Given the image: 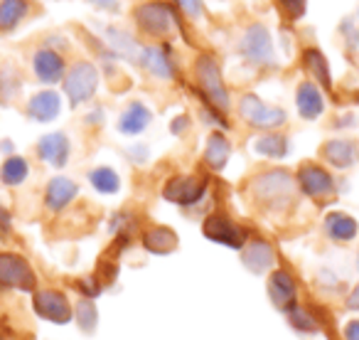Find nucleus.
<instances>
[{
    "label": "nucleus",
    "mask_w": 359,
    "mask_h": 340,
    "mask_svg": "<svg viewBox=\"0 0 359 340\" xmlns=\"http://www.w3.org/2000/svg\"><path fill=\"white\" fill-rule=\"evenodd\" d=\"M241 261L251 274H266L269 269H273L276 251L266 240H251L241 251Z\"/></svg>",
    "instance_id": "nucleus-14"
},
{
    "label": "nucleus",
    "mask_w": 359,
    "mask_h": 340,
    "mask_svg": "<svg viewBox=\"0 0 359 340\" xmlns=\"http://www.w3.org/2000/svg\"><path fill=\"white\" fill-rule=\"evenodd\" d=\"M342 335H344V340H359V318L349 320V323L344 325Z\"/></svg>",
    "instance_id": "nucleus-36"
},
{
    "label": "nucleus",
    "mask_w": 359,
    "mask_h": 340,
    "mask_svg": "<svg viewBox=\"0 0 359 340\" xmlns=\"http://www.w3.org/2000/svg\"><path fill=\"white\" fill-rule=\"evenodd\" d=\"M320 155L325 158V163H330L332 168L347 170L359 160V145L352 138H330L327 143L320 148Z\"/></svg>",
    "instance_id": "nucleus-13"
},
{
    "label": "nucleus",
    "mask_w": 359,
    "mask_h": 340,
    "mask_svg": "<svg viewBox=\"0 0 359 340\" xmlns=\"http://www.w3.org/2000/svg\"><path fill=\"white\" fill-rule=\"evenodd\" d=\"M202 232L210 242H217V244H224L229 249H244L249 244V232L241 225H236L234 220H229L226 215H210L202 225Z\"/></svg>",
    "instance_id": "nucleus-6"
},
{
    "label": "nucleus",
    "mask_w": 359,
    "mask_h": 340,
    "mask_svg": "<svg viewBox=\"0 0 359 340\" xmlns=\"http://www.w3.org/2000/svg\"><path fill=\"white\" fill-rule=\"evenodd\" d=\"M195 77H197V84H200L202 94H205V99L210 101L215 109L229 111V91H226V86H224V79H222L219 65L215 62V57H210V55L197 57Z\"/></svg>",
    "instance_id": "nucleus-2"
},
{
    "label": "nucleus",
    "mask_w": 359,
    "mask_h": 340,
    "mask_svg": "<svg viewBox=\"0 0 359 340\" xmlns=\"http://www.w3.org/2000/svg\"><path fill=\"white\" fill-rule=\"evenodd\" d=\"M269 299L278 310L288 313L298 306V286L285 269H276L269 276Z\"/></svg>",
    "instance_id": "nucleus-12"
},
{
    "label": "nucleus",
    "mask_w": 359,
    "mask_h": 340,
    "mask_svg": "<svg viewBox=\"0 0 359 340\" xmlns=\"http://www.w3.org/2000/svg\"><path fill=\"white\" fill-rule=\"evenodd\" d=\"M285 315H288V325L293 330H298V333L310 335V333H318V330H320L318 318H315L308 308H300V306H295V308L288 310Z\"/></svg>",
    "instance_id": "nucleus-30"
},
{
    "label": "nucleus",
    "mask_w": 359,
    "mask_h": 340,
    "mask_svg": "<svg viewBox=\"0 0 359 340\" xmlns=\"http://www.w3.org/2000/svg\"><path fill=\"white\" fill-rule=\"evenodd\" d=\"M32 308L40 318L50 320V323H69L74 318V310H72V303L67 301V296L62 291H55V289H42V291H35L32 296Z\"/></svg>",
    "instance_id": "nucleus-9"
},
{
    "label": "nucleus",
    "mask_w": 359,
    "mask_h": 340,
    "mask_svg": "<svg viewBox=\"0 0 359 340\" xmlns=\"http://www.w3.org/2000/svg\"><path fill=\"white\" fill-rule=\"evenodd\" d=\"M278 3L290 20H300L305 15V8H308V0H278Z\"/></svg>",
    "instance_id": "nucleus-33"
},
{
    "label": "nucleus",
    "mask_w": 359,
    "mask_h": 340,
    "mask_svg": "<svg viewBox=\"0 0 359 340\" xmlns=\"http://www.w3.org/2000/svg\"><path fill=\"white\" fill-rule=\"evenodd\" d=\"M27 11H30L27 0H0V30H13L27 15Z\"/></svg>",
    "instance_id": "nucleus-27"
},
{
    "label": "nucleus",
    "mask_w": 359,
    "mask_h": 340,
    "mask_svg": "<svg viewBox=\"0 0 359 340\" xmlns=\"http://www.w3.org/2000/svg\"><path fill=\"white\" fill-rule=\"evenodd\" d=\"M205 192H207V181L202 176H175L163 188L165 200L182 207L200 202L205 197Z\"/></svg>",
    "instance_id": "nucleus-10"
},
{
    "label": "nucleus",
    "mask_w": 359,
    "mask_h": 340,
    "mask_svg": "<svg viewBox=\"0 0 359 340\" xmlns=\"http://www.w3.org/2000/svg\"><path fill=\"white\" fill-rule=\"evenodd\" d=\"M0 340H3V335H0Z\"/></svg>",
    "instance_id": "nucleus-42"
},
{
    "label": "nucleus",
    "mask_w": 359,
    "mask_h": 340,
    "mask_svg": "<svg viewBox=\"0 0 359 340\" xmlns=\"http://www.w3.org/2000/svg\"><path fill=\"white\" fill-rule=\"evenodd\" d=\"M89 183L99 192H104V195H114V192H118V188H121L118 173L111 168H94L89 173Z\"/></svg>",
    "instance_id": "nucleus-29"
},
{
    "label": "nucleus",
    "mask_w": 359,
    "mask_h": 340,
    "mask_svg": "<svg viewBox=\"0 0 359 340\" xmlns=\"http://www.w3.org/2000/svg\"><path fill=\"white\" fill-rule=\"evenodd\" d=\"M239 116L254 129H264V131H273L280 129V126L288 121V114H285L280 106H269L259 99L256 94H244L239 101Z\"/></svg>",
    "instance_id": "nucleus-4"
},
{
    "label": "nucleus",
    "mask_w": 359,
    "mask_h": 340,
    "mask_svg": "<svg viewBox=\"0 0 359 340\" xmlns=\"http://www.w3.org/2000/svg\"><path fill=\"white\" fill-rule=\"evenodd\" d=\"M298 188L313 200H330L334 195V178L330 176V170H325L318 163H303L298 168Z\"/></svg>",
    "instance_id": "nucleus-8"
},
{
    "label": "nucleus",
    "mask_w": 359,
    "mask_h": 340,
    "mask_svg": "<svg viewBox=\"0 0 359 340\" xmlns=\"http://www.w3.org/2000/svg\"><path fill=\"white\" fill-rule=\"evenodd\" d=\"M74 320L84 333H94L96 320H99V310H96V303L91 299H81L76 301L74 308Z\"/></svg>",
    "instance_id": "nucleus-31"
},
{
    "label": "nucleus",
    "mask_w": 359,
    "mask_h": 340,
    "mask_svg": "<svg viewBox=\"0 0 359 340\" xmlns=\"http://www.w3.org/2000/svg\"><path fill=\"white\" fill-rule=\"evenodd\" d=\"M143 247L150 254H170V251L177 249V235L170 227H150L143 235Z\"/></svg>",
    "instance_id": "nucleus-23"
},
{
    "label": "nucleus",
    "mask_w": 359,
    "mask_h": 340,
    "mask_svg": "<svg viewBox=\"0 0 359 340\" xmlns=\"http://www.w3.org/2000/svg\"><path fill=\"white\" fill-rule=\"evenodd\" d=\"M0 286L18 291H35L37 276L30 261L13 251H0Z\"/></svg>",
    "instance_id": "nucleus-5"
},
{
    "label": "nucleus",
    "mask_w": 359,
    "mask_h": 340,
    "mask_svg": "<svg viewBox=\"0 0 359 340\" xmlns=\"http://www.w3.org/2000/svg\"><path fill=\"white\" fill-rule=\"evenodd\" d=\"M295 188H298V181L290 176L288 170L273 168V170L261 173V176H256L249 185V192L261 207L278 212L293 205Z\"/></svg>",
    "instance_id": "nucleus-1"
},
{
    "label": "nucleus",
    "mask_w": 359,
    "mask_h": 340,
    "mask_svg": "<svg viewBox=\"0 0 359 340\" xmlns=\"http://www.w3.org/2000/svg\"><path fill=\"white\" fill-rule=\"evenodd\" d=\"M295 106H298V114L308 121H315L325 111V99L323 91L318 89L315 81H300L298 91H295Z\"/></svg>",
    "instance_id": "nucleus-16"
},
{
    "label": "nucleus",
    "mask_w": 359,
    "mask_h": 340,
    "mask_svg": "<svg viewBox=\"0 0 359 340\" xmlns=\"http://www.w3.org/2000/svg\"><path fill=\"white\" fill-rule=\"evenodd\" d=\"M150 119H153V114H150L148 106L140 104V101H130L128 109H126L118 119V131L126 136H138L148 129Z\"/></svg>",
    "instance_id": "nucleus-21"
},
{
    "label": "nucleus",
    "mask_w": 359,
    "mask_h": 340,
    "mask_svg": "<svg viewBox=\"0 0 359 340\" xmlns=\"http://www.w3.org/2000/svg\"><path fill=\"white\" fill-rule=\"evenodd\" d=\"M254 150L266 158H283L288 153V138L280 133H266L254 143Z\"/></svg>",
    "instance_id": "nucleus-28"
},
{
    "label": "nucleus",
    "mask_w": 359,
    "mask_h": 340,
    "mask_svg": "<svg viewBox=\"0 0 359 340\" xmlns=\"http://www.w3.org/2000/svg\"><path fill=\"white\" fill-rule=\"evenodd\" d=\"M60 109H62V99L57 91H37V94L27 101V114L35 121H42V124L57 119Z\"/></svg>",
    "instance_id": "nucleus-20"
},
{
    "label": "nucleus",
    "mask_w": 359,
    "mask_h": 340,
    "mask_svg": "<svg viewBox=\"0 0 359 340\" xmlns=\"http://www.w3.org/2000/svg\"><path fill=\"white\" fill-rule=\"evenodd\" d=\"M11 230V215L6 212V207L0 205V232H8Z\"/></svg>",
    "instance_id": "nucleus-38"
},
{
    "label": "nucleus",
    "mask_w": 359,
    "mask_h": 340,
    "mask_svg": "<svg viewBox=\"0 0 359 340\" xmlns=\"http://www.w3.org/2000/svg\"><path fill=\"white\" fill-rule=\"evenodd\" d=\"M27 173H30V168H27V160L20 158V155H11V158L6 160V163L0 165V183L8 188H15V185H22L27 178Z\"/></svg>",
    "instance_id": "nucleus-26"
},
{
    "label": "nucleus",
    "mask_w": 359,
    "mask_h": 340,
    "mask_svg": "<svg viewBox=\"0 0 359 340\" xmlns=\"http://www.w3.org/2000/svg\"><path fill=\"white\" fill-rule=\"evenodd\" d=\"M231 155V145L226 140L224 133H212L210 140H207V148H205V163L210 165L212 170H222L226 165Z\"/></svg>",
    "instance_id": "nucleus-24"
},
{
    "label": "nucleus",
    "mask_w": 359,
    "mask_h": 340,
    "mask_svg": "<svg viewBox=\"0 0 359 340\" xmlns=\"http://www.w3.org/2000/svg\"><path fill=\"white\" fill-rule=\"evenodd\" d=\"M241 55L249 65L256 67H271L276 65V50H273V40H271V32L266 25L254 22V25L246 27L244 37H241L239 45Z\"/></svg>",
    "instance_id": "nucleus-3"
},
{
    "label": "nucleus",
    "mask_w": 359,
    "mask_h": 340,
    "mask_svg": "<svg viewBox=\"0 0 359 340\" xmlns=\"http://www.w3.org/2000/svg\"><path fill=\"white\" fill-rule=\"evenodd\" d=\"M344 308H347V310H359V281L354 284V289L347 294V299H344Z\"/></svg>",
    "instance_id": "nucleus-35"
},
{
    "label": "nucleus",
    "mask_w": 359,
    "mask_h": 340,
    "mask_svg": "<svg viewBox=\"0 0 359 340\" xmlns=\"http://www.w3.org/2000/svg\"><path fill=\"white\" fill-rule=\"evenodd\" d=\"M109 37H111V45L116 47V50L121 52V55H128L130 60H138L140 57V52H135V45H133V40H130L126 32H121V30H109Z\"/></svg>",
    "instance_id": "nucleus-32"
},
{
    "label": "nucleus",
    "mask_w": 359,
    "mask_h": 340,
    "mask_svg": "<svg viewBox=\"0 0 359 340\" xmlns=\"http://www.w3.org/2000/svg\"><path fill=\"white\" fill-rule=\"evenodd\" d=\"M99 86V72L91 62H76L65 77V91L69 96L72 106H79L94 96Z\"/></svg>",
    "instance_id": "nucleus-7"
},
{
    "label": "nucleus",
    "mask_w": 359,
    "mask_h": 340,
    "mask_svg": "<svg viewBox=\"0 0 359 340\" xmlns=\"http://www.w3.org/2000/svg\"><path fill=\"white\" fill-rule=\"evenodd\" d=\"M177 6L182 8L192 20H195V18H202V13H205V3H202V0H177Z\"/></svg>",
    "instance_id": "nucleus-34"
},
{
    "label": "nucleus",
    "mask_w": 359,
    "mask_h": 340,
    "mask_svg": "<svg viewBox=\"0 0 359 340\" xmlns=\"http://www.w3.org/2000/svg\"><path fill=\"white\" fill-rule=\"evenodd\" d=\"M76 195H79V185H76L74 181H69V178L57 176V178H52V181L47 183L45 205H47V210L60 212V210H65V207L69 205Z\"/></svg>",
    "instance_id": "nucleus-15"
},
{
    "label": "nucleus",
    "mask_w": 359,
    "mask_h": 340,
    "mask_svg": "<svg viewBox=\"0 0 359 340\" xmlns=\"http://www.w3.org/2000/svg\"><path fill=\"white\" fill-rule=\"evenodd\" d=\"M187 124H190L187 116H180V119H175L172 124H170V131H172V133H182V131L187 129Z\"/></svg>",
    "instance_id": "nucleus-37"
},
{
    "label": "nucleus",
    "mask_w": 359,
    "mask_h": 340,
    "mask_svg": "<svg viewBox=\"0 0 359 340\" xmlns=\"http://www.w3.org/2000/svg\"><path fill=\"white\" fill-rule=\"evenodd\" d=\"M32 67H35L37 79L45 81V84H55V81H60L65 77V60H62V55L55 50H47V47L35 52Z\"/></svg>",
    "instance_id": "nucleus-18"
},
{
    "label": "nucleus",
    "mask_w": 359,
    "mask_h": 340,
    "mask_svg": "<svg viewBox=\"0 0 359 340\" xmlns=\"http://www.w3.org/2000/svg\"><path fill=\"white\" fill-rule=\"evenodd\" d=\"M303 65H305V70H308L310 74H313L315 79H318L320 84L325 86V89H330V86H332L330 65H327V60H325V55L320 50H315V47H308V50L303 52Z\"/></svg>",
    "instance_id": "nucleus-25"
},
{
    "label": "nucleus",
    "mask_w": 359,
    "mask_h": 340,
    "mask_svg": "<svg viewBox=\"0 0 359 340\" xmlns=\"http://www.w3.org/2000/svg\"><path fill=\"white\" fill-rule=\"evenodd\" d=\"M138 62L150 72V74L158 77V79H170V77H172V62H170L165 47H158V45L143 47Z\"/></svg>",
    "instance_id": "nucleus-22"
},
{
    "label": "nucleus",
    "mask_w": 359,
    "mask_h": 340,
    "mask_svg": "<svg viewBox=\"0 0 359 340\" xmlns=\"http://www.w3.org/2000/svg\"><path fill=\"white\" fill-rule=\"evenodd\" d=\"M357 232H359L357 220L352 215H347V212H330L325 217V235L332 242H337V244L352 242L357 237Z\"/></svg>",
    "instance_id": "nucleus-19"
},
{
    "label": "nucleus",
    "mask_w": 359,
    "mask_h": 340,
    "mask_svg": "<svg viewBox=\"0 0 359 340\" xmlns=\"http://www.w3.org/2000/svg\"><path fill=\"white\" fill-rule=\"evenodd\" d=\"M357 269H359V251H357Z\"/></svg>",
    "instance_id": "nucleus-41"
},
{
    "label": "nucleus",
    "mask_w": 359,
    "mask_h": 340,
    "mask_svg": "<svg viewBox=\"0 0 359 340\" xmlns=\"http://www.w3.org/2000/svg\"><path fill=\"white\" fill-rule=\"evenodd\" d=\"M0 148H3V150H6V153H8V150L13 148V145H11V140H3V143H0Z\"/></svg>",
    "instance_id": "nucleus-40"
},
{
    "label": "nucleus",
    "mask_w": 359,
    "mask_h": 340,
    "mask_svg": "<svg viewBox=\"0 0 359 340\" xmlns=\"http://www.w3.org/2000/svg\"><path fill=\"white\" fill-rule=\"evenodd\" d=\"M37 153L45 163L55 165V168H65L69 160V138L65 133H47L37 143Z\"/></svg>",
    "instance_id": "nucleus-17"
},
{
    "label": "nucleus",
    "mask_w": 359,
    "mask_h": 340,
    "mask_svg": "<svg viewBox=\"0 0 359 340\" xmlns=\"http://www.w3.org/2000/svg\"><path fill=\"white\" fill-rule=\"evenodd\" d=\"M135 22L140 25V30L148 35H165L172 27V8L165 3H143L133 11Z\"/></svg>",
    "instance_id": "nucleus-11"
},
{
    "label": "nucleus",
    "mask_w": 359,
    "mask_h": 340,
    "mask_svg": "<svg viewBox=\"0 0 359 340\" xmlns=\"http://www.w3.org/2000/svg\"><path fill=\"white\" fill-rule=\"evenodd\" d=\"M99 8H114L116 6V0H94Z\"/></svg>",
    "instance_id": "nucleus-39"
}]
</instances>
